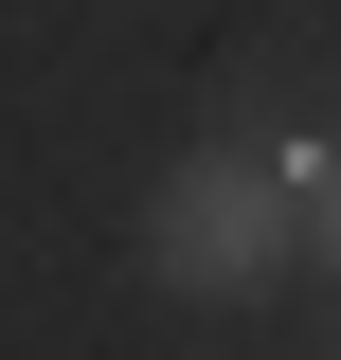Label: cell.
<instances>
[{
	"label": "cell",
	"instance_id": "cell-1",
	"mask_svg": "<svg viewBox=\"0 0 341 360\" xmlns=\"http://www.w3.org/2000/svg\"><path fill=\"white\" fill-rule=\"evenodd\" d=\"M288 234H305V162H180L162 198H144V270L162 288H198V307H234V288H269L288 270Z\"/></svg>",
	"mask_w": 341,
	"mask_h": 360
},
{
	"label": "cell",
	"instance_id": "cell-2",
	"mask_svg": "<svg viewBox=\"0 0 341 360\" xmlns=\"http://www.w3.org/2000/svg\"><path fill=\"white\" fill-rule=\"evenodd\" d=\"M305 252L341 270V144H323V162H305Z\"/></svg>",
	"mask_w": 341,
	"mask_h": 360
}]
</instances>
